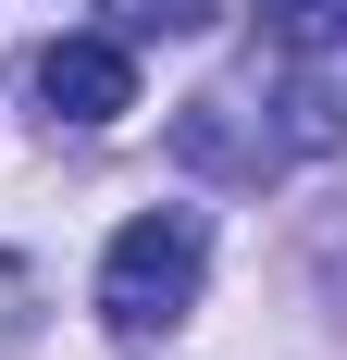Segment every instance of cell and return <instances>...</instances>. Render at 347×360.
<instances>
[{
    "label": "cell",
    "instance_id": "6da1fadb",
    "mask_svg": "<svg viewBox=\"0 0 347 360\" xmlns=\"http://www.w3.org/2000/svg\"><path fill=\"white\" fill-rule=\"evenodd\" d=\"M199 274H211V224L199 212H137L100 249V323L112 335H174L199 311Z\"/></svg>",
    "mask_w": 347,
    "mask_h": 360
},
{
    "label": "cell",
    "instance_id": "7a4b0ae2",
    "mask_svg": "<svg viewBox=\"0 0 347 360\" xmlns=\"http://www.w3.org/2000/svg\"><path fill=\"white\" fill-rule=\"evenodd\" d=\"M37 100L63 124H124L137 112V50L124 37H50L37 50Z\"/></svg>",
    "mask_w": 347,
    "mask_h": 360
},
{
    "label": "cell",
    "instance_id": "3957f363",
    "mask_svg": "<svg viewBox=\"0 0 347 360\" xmlns=\"http://www.w3.org/2000/svg\"><path fill=\"white\" fill-rule=\"evenodd\" d=\"M261 37L298 63H347V0H261Z\"/></svg>",
    "mask_w": 347,
    "mask_h": 360
},
{
    "label": "cell",
    "instance_id": "277c9868",
    "mask_svg": "<svg viewBox=\"0 0 347 360\" xmlns=\"http://www.w3.org/2000/svg\"><path fill=\"white\" fill-rule=\"evenodd\" d=\"M112 13H124L137 37H199L211 25V0H112Z\"/></svg>",
    "mask_w": 347,
    "mask_h": 360
}]
</instances>
